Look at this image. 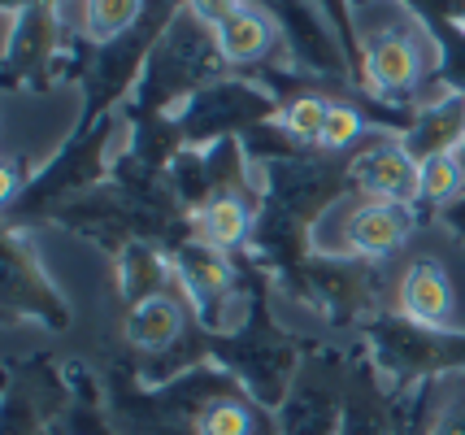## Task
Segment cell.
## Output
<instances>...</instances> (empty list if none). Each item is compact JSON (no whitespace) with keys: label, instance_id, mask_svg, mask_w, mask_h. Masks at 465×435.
Masks as SVG:
<instances>
[{"label":"cell","instance_id":"cell-1","mask_svg":"<svg viewBox=\"0 0 465 435\" xmlns=\"http://www.w3.org/2000/svg\"><path fill=\"white\" fill-rule=\"evenodd\" d=\"M101 388L104 418L118 435H279L274 410H265L218 361H201L153 388L126 357H109Z\"/></svg>","mask_w":465,"mask_h":435},{"label":"cell","instance_id":"cell-2","mask_svg":"<svg viewBox=\"0 0 465 435\" xmlns=\"http://www.w3.org/2000/svg\"><path fill=\"white\" fill-rule=\"evenodd\" d=\"M126 135H131V123H126L122 109L104 114L101 123L92 126H74L70 144H61L26 179L18 201L5 205V227L22 231V227H35V222H48L61 205H70L74 196L92 192V187H101L114 174V162L126 148Z\"/></svg>","mask_w":465,"mask_h":435},{"label":"cell","instance_id":"cell-3","mask_svg":"<svg viewBox=\"0 0 465 435\" xmlns=\"http://www.w3.org/2000/svg\"><path fill=\"white\" fill-rule=\"evenodd\" d=\"M387 18L357 22L361 31V79L365 92L383 104H401V109H418L422 101H435L444 84H440V53L435 40L426 35L422 18L409 9L405 0H383Z\"/></svg>","mask_w":465,"mask_h":435},{"label":"cell","instance_id":"cell-4","mask_svg":"<svg viewBox=\"0 0 465 435\" xmlns=\"http://www.w3.org/2000/svg\"><path fill=\"white\" fill-rule=\"evenodd\" d=\"M235 70L218 48V31L204 26L187 5L179 9V18L165 26V35L157 48L148 53L140 84L131 92V101L122 104L126 118H153V114H179L183 104L196 92L231 79Z\"/></svg>","mask_w":465,"mask_h":435},{"label":"cell","instance_id":"cell-5","mask_svg":"<svg viewBox=\"0 0 465 435\" xmlns=\"http://www.w3.org/2000/svg\"><path fill=\"white\" fill-rule=\"evenodd\" d=\"M357 344L370 352L374 371L387 379L396 396L418 392L435 379L465 374V331L452 327H422L405 313L383 310L357 331Z\"/></svg>","mask_w":465,"mask_h":435},{"label":"cell","instance_id":"cell-6","mask_svg":"<svg viewBox=\"0 0 465 435\" xmlns=\"http://www.w3.org/2000/svg\"><path fill=\"white\" fill-rule=\"evenodd\" d=\"M270 292H274V283H265L257 292L252 310H248V318H243L235 331L209 335V361H218L223 371L235 374L265 410H279V400L287 396L292 379L301 371L304 349H301V340L274 318Z\"/></svg>","mask_w":465,"mask_h":435},{"label":"cell","instance_id":"cell-7","mask_svg":"<svg viewBox=\"0 0 465 435\" xmlns=\"http://www.w3.org/2000/svg\"><path fill=\"white\" fill-rule=\"evenodd\" d=\"M92 44L65 31V18L53 5H26V9H0V87L14 92H53L65 62L87 57Z\"/></svg>","mask_w":465,"mask_h":435},{"label":"cell","instance_id":"cell-8","mask_svg":"<svg viewBox=\"0 0 465 435\" xmlns=\"http://www.w3.org/2000/svg\"><path fill=\"white\" fill-rule=\"evenodd\" d=\"M274 292L301 301L304 310H313L331 327H340V331H361L374 313H383V274H379V262H361V257L309 252L296 270H287L283 279H274Z\"/></svg>","mask_w":465,"mask_h":435},{"label":"cell","instance_id":"cell-9","mask_svg":"<svg viewBox=\"0 0 465 435\" xmlns=\"http://www.w3.org/2000/svg\"><path fill=\"white\" fill-rule=\"evenodd\" d=\"M413 227H418V205L348 196V201H340V205L318 222V231H313V252L383 262V257L405 249Z\"/></svg>","mask_w":465,"mask_h":435},{"label":"cell","instance_id":"cell-10","mask_svg":"<svg viewBox=\"0 0 465 435\" xmlns=\"http://www.w3.org/2000/svg\"><path fill=\"white\" fill-rule=\"evenodd\" d=\"M348 400V352L318 344L304 349V361L287 396L274 410L279 435H340Z\"/></svg>","mask_w":465,"mask_h":435},{"label":"cell","instance_id":"cell-11","mask_svg":"<svg viewBox=\"0 0 465 435\" xmlns=\"http://www.w3.org/2000/svg\"><path fill=\"white\" fill-rule=\"evenodd\" d=\"M0 305H5V322L26 318L48 331L74 327V310L65 292L53 283V274L44 270L35 240L14 227H5V240H0Z\"/></svg>","mask_w":465,"mask_h":435},{"label":"cell","instance_id":"cell-12","mask_svg":"<svg viewBox=\"0 0 465 435\" xmlns=\"http://www.w3.org/2000/svg\"><path fill=\"white\" fill-rule=\"evenodd\" d=\"M174 118H179L187 144L209 148V144H218V140L248 135L252 126H262V123H274L279 118V96L270 87L243 79V74H231L223 84L196 92Z\"/></svg>","mask_w":465,"mask_h":435},{"label":"cell","instance_id":"cell-13","mask_svg":"<svg viewBox=\"0 0 465 435\" xmlns=\"http://www.w3.org/2000/svg\"><path fill=\"white\" fill-rule=\"evenodd\" d=\"M170 183L179 192V201L187 205V213L213 205L218 196H235V192H257L262 174L257 162L248 157L243 140H218L209 148H183L179 157L170 162Z\"/></svg>","mask_w":465,"mask_h":435},{"label":"cell","instance_id":"cell-14","mask_svg":"<svg viewBox=\"0 0 465 435\" xmlns=\"http://www.w3.org/2000/svg\"><path fill=\"white\" fill-rule=\"evenodd\" d=\"M70 400H74V392H70L65 366H53L48 357L9 361L5 435H57Z\"/></svg>","mask_w":465,"mask_h":435},{"label":"cell","instance_id":"cell-15","mask_svg":"<svg viewBox=\"0 0 465 435\" xmlns=\"http://www.w3.org/2000/svg\"><path fill=\"white\" fill-rule=\"evenodd\" d=\"M352 192L365 201H396V205H422V166L401 144V135H374L348 157Z\"/></svg>","mask_w":465,"mask_h":435},{"label":"cell","instance_id":"cell-16","mask_svg":"<svg viewBox=\"0 0 465 435\" xmlns=\"http://www.w3.org/2000/svg\"><path fill=\"white\" fill-rule=\"evenodd\" d=\"M340 435H405L401 400L387 388L383 374L374 371V361L361 344L348 349V400Z\"/></svg>","mask_w":465,"mask_h":435},{"label":"cell","instance_id":"cell-17","mask_svg":"<svg viewBox=\"0 0 465 435\" xmlns=\"http://www.w3.org/2000/svg\"><path fill=\"white\" fill-rule=\"evenodd\" d=\"M396 313H405L409 322H422V327H452L457 292L435 257H413L405 266L396 283Z\"/></svg>","mask_w":465,"mask_h":435},{"label":"cell","instance_id":"cell-18","mask_svg":"<svg viewBox=\"0 0 465 435\" xmlns=\"http://www.w3.org/2000/svg\"><path fill=\"white\" fill-rule=\"evenodd\" d=\"M401 144L418 157V166L440 153H461L465 144V92L444 87L435 101H422L413 109V126L401 135Z\"/></svg>","mask_w":465,"mask_h":435},{"label":"cell","instance_id":"cell-19","mask_svg":"<svg viewBox=\"0 0 465 435\" xmlns=\"http://www.w3.org/2000/svg\"><path fill=\"white\" fill-rule=\"evenodd\" d=\"M114 274H118V292H122V301H126V310H135L143 301L179 288V270H174L170 249L148 244V240L126 244V249L114 257Z\"/></svg>","mask_w":465,"mask_h":435},{"label":"cell","instance_id":"cell-20","mask_svg":"<svg viewBox=\"0 0 465 435\" xmlns=\"http://www.w3.org/2000/svg\"><path fill=\"white\" fill-rule=\"evenodd\" d=\"M257 209H262V187L218 196L213 205L192 213V235L209 240V244H218L226 252H248V240H252V227H257Z\"/></svg>","mask_w":465,"mask_h":435},{"label":"cell","instance_id":"cell-21","mask_svg":"<svg viewBox=\"0 0 465 435\" xmlns=\"http://www.w3.org/2000/svg\"><path fill=\"white\" fill-rule=\"evenodd\" d=\"M274 35H279V22L270 18L257 5H243L235 18H226L218 26V48L231 62L235 74H248L252 65L270 62V48H274Z\"/></svg>","mask_w":465,"mask_h":435},{"label":"cell","instance_id":"cell-22","mask_svg":"<svg viewBox=\"0 0 465 435\" xmlns=\"http://www.w3.org/2000/svg\"><path fill=\"white\" fill-rule=\"evenodd\" d=\"M143 14V0H79V35L83 44H101L126 35Z\"/></svg>","mask_w":465,"mask_h":435},{"label":"cell","instance_id":"cell-23","mask_svg":"<svg viewBox=\"0 0 465 435\" xmlns=\"http://www.w3.org/2000/svg\"><path fill=\"white\" fill-rule=\"evenodd\" d=\"M379 126L370 123L357 101H331V114H326V131H322V153H340V157H352L365 140H374Z\"/></svg>","mask_w":465,"mask_h":435},{"label":"cell","instance_id":"cell-24","mask_svg":"<svg viewBox=\"0 0 465 435\" xmlns=\"http://www.w3.org/2000/svg\"><path fill=\"white\" fill-rule=\"evenodd\" d=\"M465 192V166H461V153H440L422 162V205L426 209H440L452 205L457 196ZM418 205V209H422Z\"/></svg>","mask_w":465,"mask_h":435},{"label":"cell","instance_id":"cell-25","mask_svg":"<svg viewBox=\"0 0 465 435\" xmlns=\"http://www.w3.org/2000/svg\"><path fill=\"white\" fill-rule=\"evenodd\" d=\"M426 435H465V374L444 379Z\"/></svg>","mask_w":465,"mask_h":435},{"label":"cell","instance_id":"cell-26","mask_svg":"<svg viewBox=\"0 0 465 435\" xmlns=\"http://www.w3.org/2000/svg\"><path fill=\"white\" fill-rule=\"evenodd\" d=\"M318 9H322L326 22L335 26V35L344 44L348 62H352V74H357V84L365 87V79H361V31H357V9H352V0H318Z\"/></svg>","mask_w":465,"mask_h":435},{"label":"cell","instance_id":"cell-27","mask_svg":"<svg viewBox=\"0 0 465 435\" xmlns=\"http://www.w3.org/2000/svg\"><path fill=\"white\" fill-rule=\"evenodd\" d=\"M243 5H248V0H187V9H192L204 26H213V31H218L226 18H235Z\"/></svg>","mask_w":465,"mask_h":435},{"label":"cell","instance_id":"cell-28","mask_svg":"<svg viewBox=\"0 0 465 435\" xmlns=\"http://www.w3.org/2000/svg\"><path fill=\"white\" fill-rule=\"evenodd\" d=\"M440 227L457 240V244H465V192L452 201V205H444L440 209Z\"/></svg>","mask_w":465,"mask_h":435},{"label":"cell","instance_id":"cell-29","mask_svg":"<svg viewBox=\"0 0 465 435\" xmlns=\"http://www.w3.org/2000/svg\"><path fill=\"white\" fill-rule=\"evenodd\" d=\"M26 5H53V9H61V5H70V0H0V9H26ZM79 5V0H74Z\"/></svg>","mask_w":465,"mask_h":435},{"label":"cell","instance_id":"cell-30","mask_svg":"<svg viewBox=\"0 0 465 435\" xmlns=\"http://www.w3.org/2000/svg\"><path fill=\"white\" fill-rule=\"evenodd\" d=\"M365 5H374V0H352V9H365Z\"/></svg>","mask_w":465,"mask_h":435},{"label":"cell","instance_id":"cell-31","mask_svg":"<svg viewBox=\"0 0 465 435\" xmlns=\"http://www.w3.org/2000/svg\"><path fill=\"white\" fill-rule=\"evenodd\" d=\"M461 166H465V144H461Z\"/></svg>","mask_w":465,"mask_h":435}]
</instances>
